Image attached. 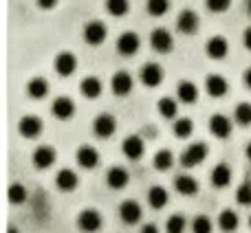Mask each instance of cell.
Returning <instances> with one entry per match:
<instances>
[{"label": "cell", "mask_w": 251, "mask_h": 233, "mask_svg": "<svg viewBox=\"0 0 251 233\" xmlns=\"http://www.w3.org/2000/svg\"><path fill=\"white\" fill-rule=\"evenodd\" d=\"M205 156H207V145L205 143H192L181 154V165L183 167H194V165L203 163Z\"/></svg>", "instance_id": "obj_1"}, {"label": "cell", "mask_w": 251, "mask_h": 233, "mask_svg": "<svg viewBox=\"0 0 251 233\" xmlns=\"http://www.w3.org/2000/svg\"><path fill=\"white\" fill-rule=\"evenodd\" d=\"M77 227L84 233H97L101 229V213L97 209H84L77 216Z\"/></svg>", "instance_id": "obj_2"}, {"label": "cell", "mask_w": 251, "mask_h": 233, "mask_svg": "<svg viewBox=\"0 0 251 233\" xmlns=\"http://www.w3.org/2000/svg\"><path fill=\"white\" fill-rule=\"evenodd\" d=\"M106 35H108V29H106V24L100 20H93L84 26V40H86L88 44H93V47H100L106 40Z\"/></svg>", "instance_id": "obj_3"}, {"label": "cell", "mask_w": 251, "mask_h": 233, "mask_svg": "<svg viewBox=\"0 0 251 233\" xmlns=\"http://www.w3.org/2000/svg\"><path fill=\"white\" fill-rule=\"evenodd\" d=\"M143 216V209L139 203H134V200H124L122 205H119V218L126 222V225H137L139 220H141Z\"/></svg>", "instance_id": "obj_4"}, {"label": "cell", "mask_w": 251, "mask_h": 233, "mask_svg": "<svg viewBox=\"0 0 251 233\" xmlns=\"http://www.w3.org/2000/svg\"><path fill=\"white\" fill-rule=\"evenodd\" d=\"M139 77H141V82L146 84L148 88H154L163 82V69H161L159 64H154V62H148V64L141 69Z\"/></svg>", "instance_id": "obj_5"}, {"label": "cell", "mask_w": 251, "mask_h": 233, "mask_svg": "<svg viewBox=\"0 0 251 233\" xmlns=\"http://www.w3.org/2000/svg\"><path fill=\"white\" fill-rule=\"evenodd\" d=\"M93 130H95V134L100 139H108V137H113L115 130H117V121H115L113 115L104 113V115H100L95 119V123H93Z\"/></svg>", "instance_id": "obj_6"}, {"label": "cell", "mask_w": 251, "mask_h": 233, "mask_svg": "<svg viewBox=\"0 0 251 233\" xmlns=\"http://www.w3.org/2000/svg\"><path fill=\"white\" fill-rule=\"evenodd\" d=\"M18 130H20L22 137L26 139H35L40 137V132H42V119L35 115H26L20 119V123H18Z\"/></svg>", "instance_id": "obj_7"}, {"label": "cell", "mask_w": 251, "mask_h": 233, "mask_svg": "<svg viewBox=\"0 0 251 233\" xmlns=\"http://www.w3.org/2000/svg\"><path fill=\"white\" fill-rule=\"evenodd\" d=\"M150 44L156 53H170L172 51V44H174L172 33L165 29H154L150 35Z\"/></svg>", "instance_id": "obj_8"}, {"label": "cell", "mask_w": 251, "mask_h": 233, "mask_svg": "<svg viewBox=\"0 0 251 233\" xmlns=\"http://www.w3.org/2000/svg\"><path fill=\"white\" fill-rule=\"evenodd\" d=\"M51 113H53V116H57V119H62V121L71 119V116L75 115V101L71 99V97H57L51 104Z\"/></svg>", "instance_id": "obj_9"}, {"label": "cell", "mask_w": 251, "mask_h": 233, "mask_svg": "<svg viewBox=\"0 0 251 233\" xmlns=\"http://www.w3.org/2000/svg\"><path fill=\"white\" fill-rule=\"evenodd\" d=\"M55 73L60 75V77H69V75L75 73V69H77V57L73 55V53H60V55L55 57Z\"/></svg>", "instance_id": "obj_10"}, {"label": "cell", "mask_w": 251, "mask_h": 233, "mask_svg": "<svg viewBox=\"0 0 251 233\" xmlns=\"http://www.w3.org/2000/svg\"><path fill=\"white\" fill-rule=\"evenodd\" d=\"M143 150H146V145H143V139L137 137V134H130L128 139H124L122 143V152L126 156H128L130 161H137L143 156Z\"/></svg>", "instance_id": "obj_11"}, {"label": "cell", "mask_w": 251, "mask_h": 233, "mask_svg": "<svg viewBox=\"0 0 251 233\" xmlns=\"http://www.w3.org/2000/svg\"><path fill=\"white\" fill-rule=\"evenodd\" d=\"M128 181H130L128 169L119 167V165H115V167H110L108 172H106V185H108L110 189H124V187L128 185Z\"/></svg>", "instance_id": "obj_12"}, {"label": "cell", "mask_w": 251, "mask_h": 233, "mask_svg": "<svg viewBox=\"0 0 251 233\" xmlns=\"http://www.w3.org/2000/svg\"><path fill=\"white\" fill-rule=\"evenodd\" d=\"M110 88H113V93L117 97L128 95V93L132 91V75L126 73V70H119V73H115L113 79H110Z\"/></svg>", "instance_id": "obj_13"}, {"label": "cell", "mask_w": 251, "mask_h": 233, "mask_svg": "<svg viewBox=\"0 0 251 233\" xmlns=\"http://www.w3.org/2000/svg\"><path fill=\"white\" fill-rule=\"evenodd\" d=\"M205 51H207V55L212 57V60H223V57L227 55V51H229V44H227L225 38H221V35H214V38L207 40V44H205Z\"/></svg>", "instance_id": "obj_14"}, {"label": "cell", "mask_w": 251, "mask_h": 233, "mask_svg": "<svg viewBox=\"0 0 251 233\" xmlns=\"http://www.w3.org/2000/svg\"><path fill=\"white\" fill-rule=\"evenodd\" d=\"M117 51L122 55H134L139 51V35L132 31H126L117 38Z\"/></svg>", "instance_id": "obj_15"}, {"label": "cell", "mask_w": 251, "mask_h": 233, "mask_svg": "<svg viewBox=\"0 0 251 233\" xmlns=\"http://www.w3.org/2000/svg\"><path fill=\"white\" fill-rule=\"evenodd\" d=\"M55 159H57L55 150H53V147H49V145H40L38 150L33 152V165H35L38 169L51 167V165L55 163Z\"/></svg>", "instance_id": "obj_16"}, {"label": "cell", "mask_w": 251, "mask_h": 233, "mask_svg": "<svg viewBox=\"0 0 251 233\" xmlns=\"http://www.w3.org/2000/svg\"><path fill=\"white\" fill-rule=\"evenodd\" d=\"M209 132L218 139H227L231 134V121L225 115H214L209 119Z\"/></svg>", "instance_id": "obj_17"}, {"label": "cell", "mask_w": 251, "mask_h": 233, "mask_svg": "<svg viewBox=\"0 0 251 233\" xmlns=\"http://www.w3.org/2000/svg\"><path fill=\"white\" fill-rule=\"evenodd\" d=\"M77 163L82 165L84 169H95L97 163H100V152L93 145H82L77 150Z\"/></svg>", "instance_id": "obj_18"}, {"label": "cell", "mask_w": 251, "mask_h": 233, "mask_svg": "<svg viewBox=\"0 0 251 233\" xmlns=\"http://www.w3.org/2000/svg\"><path fill=\"white\" fill-rule=\"evenodd\" d=\"M209 181H212V185L218 187V189L227 187L231 183V169H229V165L218 163L216 167L212 169V174H209Z\"/></svg>", "instance_id": "obj_19"}, {"label": "cell", "mask_w": 251, "mask_h": 233, "mask_svg": "<svg viewBox=\"0 0 251 233\" xmlns=\"http://www.w3.org/2000/svg\"><path fill=\"white\" fill-rule=\"evenodd\" d=\"M174 189L181 196H194L199 191V181L194 176H187V174H181V176L174 178Z\"/></svg>", "instance_id": "obj_20"}, {"label": "cell", "mask_w": 251, "mask_h": 233, "mask_svg": "<svg viewBox=\"0 0 251 233\" xmlns=\"http://www.w3.org/2000/svg\"><path fill=\"white\" fill-rule=\"evenodd\" d=\"M205 88H207V93L212 97H223L227 93V88H229V84H227V79L223 77V75H207V79H205Z\"/></svg>", "instance_id": "obj_21"}, {"label": "cell", "mask_w": 251, "mask_h": 233, "mask_svg": "<svg viewBox=\"0 0 251 233\" xmlns=\"http://www.w3.org/2000/svg\"><path fill=\"white\" fill-rule=\"evenodd\" d=\"M55 185H57V189H62V191H73L75 187H77V174L69 167L60 169L55 176Z\"/></svg>", "instance_id": "obj_22"}, {"label": "cell", "mask_w": 251, "mask_h": 233, "mask_svg": "<svg viewBox=\"0 0 251 233\" xmlns=\"http://www.w3.org/2000/svg\"><path fill=\"white\" fill-rule=\"evenodd\" d=\"M176 26L181 33H194V31L199 29V16H196L194 11H190V9H185V11H181V16H178Z\"/></svg>", "instance_id": "obj_23"}, {"label": "cell", "mask_w": 251, "mask_h": 233, "mask_svg": "<svg viewBox=\"0 0 251 233\" xmlns=\"http://www.w3.org/2000/svg\"><path fill=\"white\" fill-rule=\"evenodd\" d=\"M79 91H82V95L88 97V99H97V97L101 95V82L97 77H93V75H88V77L82 79Z\"/></svg>", "instance_id": "obj_24"}, {"label": "cell", "mask_w": 251, "mask_h": 233, "mask_svg": "<svg viewBox=\"0 0 251 233\" xmlns=\"http://www.w3.org/2000/svg\"><path fill=\"white\" fill-rule=\"evenodd\" d=\"M148 203H150L152 209H163L165 205H168V189L161 185L150 187V191H148Z\"/></svg>", "instance_id": "obj_25"}, {"label": "cell", "mask_w": 251, "mask_h": 233, "mask_svg": "<svg viewBox=\"0 0 251 233\" xmlns=\"http://www.w3.org/2000/svg\"><path fill=\"white\" fill-rule=\"evenodd\" d=\"M176 97L183 101V104H194L199 99V88L192 82H181L176 88Z\"/></svg>", "instance_id": "obj_26"}, {"label": "cell", "mask_w": 251, "mask_h": 233, "mask_svg": "<svg viewBox=\"0 0 251 233\" xmlns=\"http://www.w3.org/2000/svg\"><path fill=\"white\" fill-rule=\"evenodd\" d=\"M218 225H221V229L225 233H234L238 229L240 220H238V213L231 211V209H225V211L221 213V218H218Z\"/></svg>", "instance_id": "obj_27"}, {"label": "cell", "mask_w": 251, "mask_h": 233, "mask_svg": "<svg viewBox=\"0 0 251 233\" xmlns=\"http://www.w3.org/2000/svg\"><path fill=\"white\" fill-rule=\"evenodd\" d=\"M26 91H29V97L42 99V97H47V93H49V84H47V79H42V77H33L29 82V86H26Z\"/></svg>", "instance_id": "obj_28"}, {"label": "cell", "mask_w": 251, "mask_h": 233, "mask_svg": "<svg viewBox=\"0 0 251 233\" xmlns=\"http://www.w3.org/2000/svg\"><path fill=\"white\" fill-rule=\"evenodd\" d=\"M156 108H159L161 116H165V119H174L176 113H178V106H176V101H174L172 97H163V99H159Z\"/></svg>", "instance_id": "obj_29"}, {"label": "cell", "mask_w": 251, "mask_h": 233, "mask_svg": "<svg viewBox=\"0 0 251 233\" xmlns=\"http://www.w3.org/2000/svg\"><path fill=\"white\" fill-rule=\"evenodd\" d=\"M106 11L115 18H122L130 11V2L128 0H106Z\"/></svg>", "instance_id": "obj_30"}, {"label": "cell", "mask_w": 251, "mask_h": 233, "mask_svg": "<svg viewBox=\"0 0 251 233\" xmlns=\"http://www.w3.org/2000/svg\"><path fill=\"white\" fill-rule=\"evenodd\" d=\"M185 227H187V220L183 213H172L168 218V222H165V231L168 233H183Z\"/></svg>", "instance_id": "obj_31"}, {"label": "cell", "mask_w": 251, "mask_h": 233, "mask_svg": "<svg viewBox=\"0 0 251 233\" xmlns=\"http://www.w3.org/2000/svg\"><path fill=\"white\" fill-rule=\"evenodd\" d=\"M172 130H174V134H176L178 139H187V137L192 134V130H194V123H192L187 116H183V119H176V121H174Z\"/></svg>", "instance_id": "obj_32"}, {"label": "cell", "mask_w": 251, "mask_h": 233, "mask_svg": "<svg viewBox=\"0 0 251 233\" xmlns=\"http://www.w3.org/2000/svg\"><path fill=\"white\" fill-rule=\"evenodd\" d=\"M172 163H174V156H172V152H170V150H159L154 154V167L161 169V172L170 169V167H172Z\"/></svg>", "instance_id": "obj_33"}, {"label": "cell", "mask_w": 251, "mask_h": 233, "mask_svg": "<svg viewBox=\"0 0 251 233\" xmlns=\"http://www.w3.org/2000/svg\"><path fill=\"white\" fill-rule=\"evenodd\" d=\"M170 9V0H148V13L154 18L165 16Z\"/></svg>", "instance_id": "obj_34"}, {"label": "cell", "mask_w": 251, "mask_h": 233, "mask_svg": "<svg viewBox=\"0 0 251 233\" xmlns=\"http://www.w3.org/2000/svg\"><path fill=\"white\" fill-rule=\"evenodd\" d=\"M234 116L240 125H251V104H238Z\"/></svg>", "instance_id": "obj_35"}, {"label": "cell", "mask_w": 251, "mask_h": 233, "mask_svg": "<svg viewBox=\"0 0 251 233\" xmlns=\"http://www.w3.org/2000/svg\"><path fill=\"white\" fill-rule=\"evenodd\" d=\"M192 233H212V220L207 216H196L192 220Z\"/></svg>", "instance_id": "obj_36"}, {"label": "cell", "mask_w": 251, "mask_h": 233, "mask_svg": "<svg viewBox=\"0 0 251 233\" xmlns=\"http://www.w3.org/2000/svg\"><path fill=\"white\" fill-rule=\"evenodd\" d=\"M9 200H11L13 205H22L26 200V189H25V185H11L9 187Z\"/></svg>", "instance_id": "obj_37"}, {"label": "cell", "mask_w": 251, "mask_h": 233, "mask_svg": "<svg viewBox=\"0 0 251 233\" xmlns=\"http://www.w3.org/2000/svg\"><path fill=\"white\" fill-rule=\"evenodd\" d=\"M236 200H238L240 205H251V183H243V185L238 187V191H236Z\"/></svg>", "instance_id": "obj_38"}, {"label": "cell", "mask_w": 251, "mask_h": 233, "mask_svg": "<svg viewBox=\"0 0 251 233\" xmlns=\"http://www.w3.org/2000/svg\"><path fill=\"white\" fill-rule=\"evenodd\" d=\"M205 4H207L209 11H214V13H223V11H227V9H229L231 0H205Z\"/></svg>", "instance_id": "obj_39"}, {"label": "cell", "mask_w": 251, "mask_h": 233, "mask_svg": "<svg viewBox=\"0 0 251 233\" xmlns=\"http://www.w3.org/2000/svg\"><path fill=\"white\" fill-rule=\"evenodd\" d=\"M243 44L251 51V26H247V29H245V33H243Z\"/></svg>", "instance_id": "obj_40"}, {"label": "cell", "mask_w": 251, "mask_h": 233, "mask_svg": "<svg viewBox=\"0 0 251 233\" xmlns=\"http://www.w3.org/2000/svg\"><path fill=\"white\" fill-rule=\"evenodd\" d=\"M139 233H159V227H156V225H150V222H148V225L141 227V231H139Z\"/></svg>", "instance_id": "obj_41"}, {"label": "cell", "mask_w": 251, "mask_h": 233, "mask_svg": "<svg viewBox=\"0 0 251 233\" xmlns=\"http://www.w3.org/2000/svg\"><path fill=\"white\" fill-rule=\"evenodd\" d=\"M38 4H40L42 9H53V7L57 4V0H38Z\"/></svg>", "instance_id": "obj_42"}, {"label": "cell", "mask_w": 251, "mask_h": 233, "mask_svg": "<svg viewBox=\"0 0 251 233\" xmlns=\"http://www.w3.org/2000/svg\"><path fill=\"white\" fill-rule=\"evenodd\" d=\"M243 82H245V86L251 88V69L245 70V75H243Z\"/></svg>", "instance_id": "obj_43"}, {"label": "cell", "mask_w": 251, "mask_h": 233, "mask_svg": "<svg viewBox=\"0 0 251 233\" xmlns=\"http://www.w3.org/2000/svg\"><path fill=\"white\" fill-rule=\"evenodd\" d=\"M245 154H247V159L251 161V143H247V147H245Z\"/></svg>", "instance_id": "obj_44"}, {"label": "cell", "mask_w": 251, "mask_h": 233, "mask_svg": "<svg viewBox=\"0 0 251 233\" xmlns=\"http://www.w3.org/2000/svg\"><path fill=\"white\" fill-rule=\"evenodd\" d=\"M245 7H247V11L251 13V0H247V2H245Z\"/></svg>", "instance_id": "obj_45"}, {"label": "cell", "mask_w": 251, "mask_h": 233, "mask_svg": "<svg viewBox=\"0 0 251 233\" xmlns=\"http://www.w3.org/2000/svg\"><path fill=\"white\" fill-rule=\"evenodd\" d=\"M7 233H18V231H16V229H13V227H9V231H7Z\"/></svg>", "instance_id": "obj_46"}, {"label": "cell", "mask_w": 251, "mask_h": 233, "mask_svg": "<svg viewBox=\"0 0 251 233\" xmlns=\"http://www.w3.org/2000/svg\"><path fill=\"white\" fill-rule=\"evenodd\" d=\"M249 227H251V216H249Z\"/></svg>", "instance_id": "obj_47"}]
</instances>
